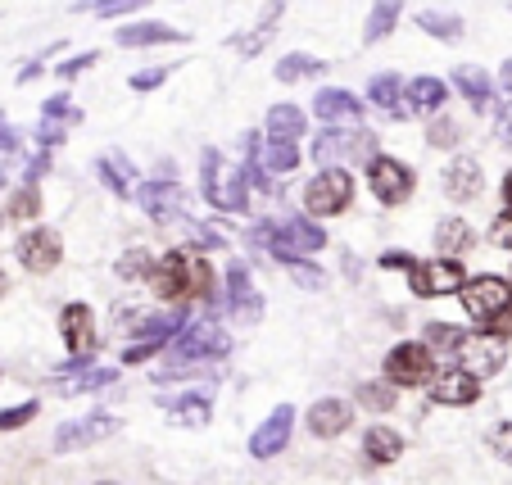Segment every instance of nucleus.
<instances>
[{
  "label": "nucleus",
  "instance_id": "5701e85b",
  "mask_svg": "<svg viewBox=\"0 0 512 485\" xmlns=\"http://www.w3.org/2000/svg\"><path fill=\"white\" fill-rule=\"evenodd\" d=\"M114 41L123 50H141V46H173V41H191V37H186V32H177L173 23L141 19V23H127V28H118Z\"/></svg>",
  "mask_w": 512,
  "mask_h": 485
},
{
  "label": "nucleus",
  "instance_id": "a878e982",
  "mask_svg": "<svg viewBox=\"0 0 512 485\" xmlns=\"http://www.w3.org/2000/svg\"><path fill=\"white\" fill-rule=\"evenodd\" d=\"M445 96H449V87L440 78H413L404 87V118H413V114H440Z\"/></svg>",
  "mask_w": 512,
  "mask_h": 485
},
{
  "label": "nucleus",
  "instance_id": "2f4dec72",
  "mask_svg": "<svg viewBox=\"0 0 512 485\" xmlns=\"http://www.w3.org/2000/svg\"><path fill=\"white\" fill-rule=\"evenodd\" d=\"M399 14H404V0H377L368 14V23H363V46H377V41H386L390 32L399 28Z\"/></svg>",
  "mask_w": 512,
  "mask_h": 485
},
{
  "label": "nucleus",
  "instance_id": "473e14b6",
  "mask_svg": "<svg viewBox=\"0 0 512 485\" xmlns=\"http://www.w3.org/2000/svg\"><path fill=\"white\" fill-rule=\"evenodd\" d=\"M304 127H309V114L295 105H272L268 109V136L272 141H300Z\"/></svg>",
  "mask_w": 512,
  "mask_h": 485
},
{
  "label": "nucleus",
  "instance_id": "8fccbe9b",
  "mask_svg": "<svg viewBox=\"0 0 512 485\" xmlns=\"http://www.w3.org/2000/svg\"><path fill=\"white\" fill-rule=\"evenodd\" d=\"M413 254H408V250H386V254H381V268H413Z\"/></svg>",
  "mask_w": 512,
  "mask_h": 485
},
{
  "label": "nucleus",
  "instance_id": "6e6552de",
  "mask_svg": "<svg viewBox=\"0 0 512 485\" xmlns=\"http://www.w3.org/2000/svg\"><path fill=\"white\" fill-rule=\"evenodd\" d=\"M431 372H435V354L426 350V340H399L395 350L386 354V381L399 390L426 386Z\"/></svg>",
  "mask_w": 512,
  "mask_h": 485
},
{
  "label": "nucleus",
  "instance_id": "393cba45",
  "mask_svg": "<svg viewBox=\"0 0 512 485\" xmlns=\"http://www.w3.org/2000/svg\"><path fill=\"white\" fill-rule=\"evenodd\" d=\"M313 114H318L327 127L354 123V118H363V100L349 96V91H340V87H322L318 96H313Z\"/></svg>",
  "mask_w": 512,
  "mask_h": 485
},
{
  "label": "nucleus",
  "instance_id": "09e8293b",
  "mask_svg": "<svg viewBox=\"0 0 512 485\" xmlns=\"http://www.w3.org/2000/svg\"><path fill=\"white\" fill-rule=\"evenodd\" d=\"M96 64V55H78V59H64V64H59V78H78V73H87V68Z\"/></svg>",
  "mask_w": 512,
  "mask_h": 485
},
{
  "label": "nucleus",
  "instance_id": "6e6d98bb",
  "mask_svg": "<svg viewBox=\"0 0 512 485\" xmlns=\"http://www.w3.org/2000/svg\"><path fill=\"white\" fill-rule=\"evenodd\" d=\"M32 78H41V59H37V64H28V68L19 73V82H32Z\"/></svg>",
  "mask_w": 512,
  "mask_h": 485
},
{
  "label": "nucleus",
  "instance_id": "0eeeda50",
  "mask_svg": "<svg viewBox=\"0 0 512 485\" xmlns=\"http://www.w3.org/2000/svg\"><path fill=\"white\" fill-rule=\"evenodd\" d=\"M349 200H354V177H349L345 168H322V173L309 177V186H304V209H309L313 218L345 214Z\"/></svg>",
  "mask_w": 512,
  "mask_h": 485
},
{
  "label": "nucleus",
  "instance_id": "f257e3e1",
  "mask_svg": "<svg viewBox=\"0 0 512 485\" xmlns=\"http://www.w3.org/2000/svg\"><path fill=\"white\" fill-rule=\"evenodd\" d=\"M232 354V336H227L218 322L200 318V322H186V331L173 340V368H159L155 372V386H168V381H182L191 372H200V363H218Z\"/></svg>",
  "mask_w": 512,
  "mask_h": 485
},
{
  "label": "nucleus",
  "instance_id": "cd10ccee",
  "mask_svg": "<svg viewBox=\"0 0 512 485\" xmlns=\"http://www.w3.org/2000/svg\"><path fill=\"white\" fill-rule=\"evenodd\" d=\"M472 245H476L472 223H463V218H440L435 223V250H440V259H463Z\"/></svg>",
  "mask_w": 512,
  "mask_h": 485
},
{
  "label": "nucleus",
  "instance_id": "dca6fc26",
  "mask_svg": "<svg viewBox=\"0 0 512 485\" xmlns=\"http://www.w3.org/2000/svg\"><path fill=\"white\" fill-rule=\"evenodd\" d=\"M290 431H295V408H290V404H277L268 418L254 427L250 454H254V458H277L281 449L290 445Z\"/></svg>",
  "mask_w": 512,
  "mask_h": 485
},
{
  "label": "nucleus",
  "instance_id": "b1692460",
  "mask_svg": "<svg viewBox=\"0 0 512 485\" xmlns=\"http://www.w3.org/2000/svg\"><path fill=\"white\" fill-rule=\"evenodd\" d=\"M481 186H485V173H481V164H476L472 155H458L454 164L445 168V195L454 204L476 200V195H481Z\"/></svg>",
  "mask_w": 512,
  "mask_h": 485
},
{
  "label": "nucleus",
  "instance_id": "f3484780",
  "mask_svg": "<svg viewBox=\"0 0 512 485\" xmlns=\"http://www.w3.org/2000/svg\"><path fill=\"white\" fill-rule=\"evenodd\" d=\"M59 336H64L73 359H87L91 345H96V318H91L87 304H64L59 309Z\"/></svg>",
  "mask_w": 512,
  "mask_h": 485
},
{
  "label": "nucleus",
  "instance_id": "680f3d73",
  "mask_svg": "<svg viewBox=\"0 0 512 485\" xmlns=\"http://www.w3.org/2000/svg\"><path fill=\"white\" fill-rule=\"evenodd\" d=\"M96 485H118V481H96Z\"/></svg>",
  "mask_w": 512,
  "mask_h": 485
},
{
  "label": "nucleus",
  "instance_id": "ea45409f",
  "mask_svg": "<svg viewBox=\"0 0 512 485\" xmlns=\"http://www.w3.org/2000/svg\"><path fill=\"white\" fill-rule=\"evenodd\" d=\"M463 336L467 331H458V327H449V322H431L426 327V350H440V354H458V345H463Z\"/></svg>",
  "mask_w": 512,
  "mask_h": 485
},
{
  "label": "nucleus",
  "instance_id": "bf43d9fd",
  "mask_svg": "<svg viewBox=\"0 0 512 485\" xmlns=\"http://www.w3.org/2000/svg\"><path fill=\"white\" fill-rule=\"evenodd\" d=\"M503 209H512V173L503 177Z\"/></svg>",
  "mask_w": 512,
  "mask_h": 485
},
{
  "label": "nucleus",
  "instance_id": "9d476101",
  "mask_svg": "<svg viewBox=\"0 0 512 485\" xmlns=\"http://www.w3.org/2000/svg\"><path fill=\"white\" fill-rule=\"evenodd\" d=\"M123 422L114 413H87V418H73V422H59L55 427V454H73V449H87L100 445V440L118 436Z\"/></svg>",
  "mask_w": 512,
  "mask_h": 485
},
{
  "label": "nucleus",
  "instance_id": "4be33fe9",
  "mask_svg": "<svg viewBox=\"0 0 512 485\" xmlns=\"http://www.w3.org/2000/svg\"><path fill=\"white\" fill-rule=\"evenodd\" d=\"M476 395H481V381L467 368H445L431 381V399L445 408H467V404H476Z\"/></svg>",
  "mask_w": 512,
  "mask_h": 485
},
{
  "label": "nucleus",
  "instance_id": "bb28decb",
  "mask_svg": "<svg viewBox=\"0 0 512 485\" xmlns=\"http://www.w3.org/2000/svg\"><path fill=\"white\" fill-rule=\"evenodd\" d=\"M281 14H286V0H268V10H263V19L254 23V28L236 32V37H232V46L241 50V55H259V50L268 46V37H272V32H277Z\"/></svg>",
  "mask_w": 512,
  "mask_h": 485
},
{
  "label": "nucleus",
  "instance_id": "f03ea898",
  "mask_svg": "<svg viewBox=\"0 0 512 485\" xmlns=\"http://www.w3.org/2000/svg\"><path fill=\"white\" fill-rule=\"evenodd\" d=\"M150 282V291L155 295H164V300H209L213 295V268H209V259H200V254H191V250H168L164 259L155 263V272L145 277Z\"/></svg>",
  "mask_w": 512,
  "mask_h": 485
},
{
  "label": "nucleus",
  "instance_id": "7ed1b4c3",
  "mask_svg": "<svg viewBox=\"0 0 512 485\" xmlns=\"http://www.w3.org/2000/svg\"><path fill=\"white\" fill-rule=\"evenodd\" d=\"M250 241L263 245L281 263H300L304 254H318L327 245V232L318 223H309V218H281V223H259L250 232Z\"/></svg>",
  "mask_w": 512,
  "mask_h": 485
},
{
  "label": "nucleus",
  "instance_id": "5fc2aeb1",
  "mask_svg": "<svg viewBox=\"0 0 512 485\" xmlns=\"http://www.w3.org/2000/svg\"><path fill=\"white\" fill-rule=\"evenodd\" d=\"M295 268V277H300L304 286H322V272H313V268H300V263H290Z\"/></svg>",
  "mask_w": 512,
  "mask_h": 485
},
{
  "label": "nucleus",
  "instance_id": "39448f33",
  "mask_svg": "<svg viewBox=\"0 0 512 485\" xmlns=\"http://www.w3.org/2000/svg\"><path fill=\"white\" fill-rule=\"evenodd\" d=\"M313 159L322 168L336 164H372L377 159V136L368 127H322L313 141Z\"/></svg>",
  "mask_w": 512,
  "mask_h": 485
},
{
  "label": "nucleus",
  "instance_id": "864d4df0",
  "mask_svg": "<svg viewBox=\"0 0 512 485\" xmlns=\"http://www.w3.org/2000/svg\"><path fill=\"white\" fill-rule=\"evenodd\" d=\"M490 331H494L499 340H508V336H512V309L503 313V318H494V322H490Z\"/></svg>",
  "mask_w": 512,
  "mask_h": 485
},
{
  "label": "nucleus",
  "instance_id": "0e129e2a",
  "mask_svg": "<svg viewBox=\"0 0 512 485\" xmlns=\"http://www.w3.org/2000/svg\"><path fill=\"white\" fill-rule=\"evenodd\" d=\"M508 10H512V5H508Z\"/></svg>",
  "mask_w": 512,
  "mask_h": 485
},
{
  "label": "nucleus",
  "instance_id": "9b49d317",
  "mask_svg": "<svg viewBox=\"0 0 512 485\" xmlns=\"http://www.w3.org/2000/svg\"><path fill=\"white\" fill-rule=\"evenodd\" d=\"M368 186H372V195H377L381 204H408V200H413L417 177H413V168L399 164V159L377 155L368 164Z\"/></svg>",
  "mask_w": 512,
  "mask_h": 485
},
{
  "label": "nucleus",
  "instance_id": "6ab92c4d",
  "mask_svg": "<svg viewBox=\"0 0 512 485\" xmlns=\"http://www.w3.org/2000/svg\"><path fill=\"white\" fill-rule=\"evenodd\" d=\"M141 209L155 223H182L186 218V191L182 186H173V182H145L141 186Z\"/></svg>",
  "mask_w": 512,
  "mask_h": 485
},
{
  "label": "nucleus",
  "instance_id": "c85d7f7f",
  "mask_svg": "<svg viewBox=\"0 0 512 485\" xmlns=\"http://www.w3.org/2000/svg\"><path fill=\"white\" fill-rule=\"evenodd\" d=\"M164 404V413H168V422H182V427H204L209 422V395L204 390H186V395H177V399H159Z\"/></svg>",
  "mask_w": 512,
  "mask_h": 485
},
{
  "label": "nucleus",
  "instance_id": "2eb2a0df",
  "mask_svg": "<svg viewBox=\"0 0 512 485\" xmlns=\"http://www.w3.org/2000/svg\"><path fill=\"white\" fill-rule=\"evenodd\" d=\"M19 263L28 272H55L59 259H64V241H59V232H50V227H32V232L19 236Z\"/></svg>",
  "mask_w": 512,
  "mask_h": 485
},
{
  "label": "nucleus",
  "instance_id": "4468645a",
  "mask_svg": "<svg viewBox=\"0 0 512 485\" xmlns=\"http://www.w3.org/2000/svg\"><path fill=\"white\" fill-rule=\"evenodd\" d=\"M458 363H463L476 381L494 377V372H503V363H508V345H503L499 336H463V345H458Z\"/></svg>",
  "mask_w": 512,
  "mask_h": 485
},
{
  "label": "nucleus",
  "instance_id": "4d7b16f0",
  "mask_svg": "<svg viewBox=\"0 0 512 485\" xmlns=\"http://www.w3.org/2000/svg\"><path fill=\"white\" fill-rule=\"evenodd\" d=\"M499 82L512 91V59H503V68H499Z\"/></svg>",
  "mask_w": 512,
  "mask_h": 485
},
{
  "label": "nucleus",
  "instance_id": "c756f323",
  "mask_svg": "<svg viewBox=\"0 0 512 485\" xmlns=\"http://www.w3.org/2000/svg\"><path fill=\"white\" fill-rule=\"evenodd\" d=\"M399 454H404V436L390 427H372L368 436H363V458H368L372 467H390L399 463Z\"/></svg>",
  "mask_w": 512,
  "mask_h": 485
},
{
  "label": "nucleus",
  "instance_id": "423d86ee",
  "mask_svg": "<svg viewBox=\"0 0 512 485\" xmlns=\"http://www.w3.org/2000/svg\"><path fill=\"white\" fill-rule=\"evenodd\" d=\"M467 272L458 259H417L408 268V291L417 300H445V295H463Z\"/></svg>",
  "mask_w": 512,
  "mask_h": 485
},
{
  "label": "nucleus",
  "instance_id": "3c124183",
  "mask_svg": "<svg viewBox=\"0 0 512 485\" xmlns=\"http://www.w3.org/2000/svg\"><path fill=\"white\" fill-rule=\"evenodd\" d=\"M14 150H19V132L0 118V155H14Z\"/></svg>",
  "mask_w": 512,
  "mask_h": 485
},
{
  "label": "nucleus",
  "instance_id": "412c9836",
  "mask_svg": "<svg viewBox=\"0 0 512 485\" xmlns=\"http://www.w3.org/2000/svg\"><path fill=\"white\" fill-rule=\"evenodd\" d=\"M354 427V404L349 399H318V404L309 408V431L318 440H336V436H345V431Z\"/></svg>",
  "mask_w": 512,
  "mask_h": 485
},
{
  "label": "nucleus",
  "instance_id": "72a5a7b5",
  "mask_svg": "<svg viewBox=\"0 0 512 485\" xmlns=\"http://www.w3.org/2000/svg\"><path fill=\"white\" fill-rule=\"evenodd\" d=\"M454 87L472 100V109H490V73L476 64H458L454 68Z\"/></svg>",
  "mask_w": 512,
  "mask_h": 485
},
{
  "label": "nucleus",
  "instance_id": "c03bdc74",
  "mask_svg": "<svg viewBox=\"0 0 512 485\" xmlns=\"http://www.w3.org/2000/svg\"><path fill=\"white\" fill-rule=\"evenodd\" d=\"M118 272H123V277H150V272H155V263H150V254L132 250L123 263H118Z\"/></svg>",
  "mask_w": 512,
  "mask_h": 485
},
{
  "label": "nucleus",
  "instance_id": "c9c22d12",
  "mask_svg": "<svg viewBox=\"0 0 512 485\" xmlns=\"http://www.w3.org/2000/svg\"><path fill=\"white\" fill-rule=\"evenodd\" d=\"M368 100H372V105H381L386 114L404 118V114H399V109H404V87H399L395 73H377V78L368 82Z\"/></svg>",
  "mask_w": 512,
  "mask_h": 485
},
{
  "label": "nucleus",
  "instance_id": "052dcab7",
  "mask_svg": "<svg viewBox=\"0 0 512 485\" xmlns=\"http://www.w3.org/2000/svg\"><path fill=\"white\" fill-rule=\"evenodd\" d=\"M5 291H10V277H5V272H0V295H5Z\"/></svg>",
  "mask_w": 512,
  "mask_h": 485
},
{
  "label": "nucleus",
  "instance_id": "7c9ffc66",
  "mask_svg": "<svg viewBox=\"0 0 512 485\" xmlns=\"http://www.w3.org/2000/svg\"><path fill=\"white\" fill-rule=\"evenodd\" d=\"M96 173H100V182H105L109 191L118 195V200H127V195H132V186H136V168L127 164V155H118V150L100 155V159H96Z\"/></svg>",
  "mask_w": 512,
  "mask_h": 485
},
{
  "label": "nucleus",
  "instance_id": "79ce46f5",
  "mask_svg": "<svg viewBox=\"0 0 512 485\" xmlns=\"http://www.w3.org/2000/svg\"><path fill=\"white\" fill-rule=\"evenodd\" d=\"M37 399H28V404H19V408H5V413H0V431H14V427H23V422H32L37 418Z\"/></svg>",
  "mask_w": 512,
  "mask_h": 485
},
{
  "label": "nucleus",
  "instance_id": "e433bc0d",
  "mask_svg": "<svg viewBox=\"0 0 512 485\" xmlns=\"http://www.w3.org/2000/svg\"><path fill=\"white\" fill-rule=\"evenodd\" d=\"M259 164H263V173L286 177L300 168V150H295V141H272L268 150H259Z\"/></svg>",
  "mask_w": 512,
  "mask_h": 485
},
{
  "label": "nucleus",
  "instance_id": "1a4fd4ad",
  "mask_svg": "<svg viewBox=\"0 0 512 485\" xmlns=\"http://www.w3.org/2000/svg\"><path fill=\"white\" fill-rule=\"evenodd\" d=\"M463 309L472 322H485V327H490L494 318H503V313L512 309V286L503 282V277H494V272L472 277V282L463 286Z\"/></svg>",
  "mask_w": 512,
  "mask_h": 485
},
{
  "label": "nucleus",
  "instance_id": "37998d69",
  "mask_svg": "<svg viewBox=\"0 0 512 485\" xmlns=\"http://www.w3.org/2000/svg\"><path fill=\"white\" fill-rule=\"evenodd\" d=\"M490 449L503 458V463H512V422H494L490 427Z\"/></svg>",
  "mask_w": 512,
  "mask_h": 485
},
{
  "label": "nucleus",
  "instance_id": "49530a36",
  "mask_svg": "<svg viewBox=\"0 0 512 485\" xmlns=\"http://www.w3.org/2000/svg\"><path fill=\"white\" fill-rule=\"evenodd\" d=\"M141 5H150V0H100V5H96V14H100V19H118V14H132V10H141Z\"/></svg>",
  "mask_w": 512,
  "mask_h": 485
},
{
  "label": "nucleus",
  "instance_id": "f704fd0d",
  "mask_svg": "<svg viewBox=\"0 0 512 485\" xmlns=\"http://www.w3.org/2000/svg\"><path fill=\"white\" fill-rule=\"evenodd\" d=\"M322 73H327V64L304 55V50H290L286 59H277V82H304V78H322Z\"/></svg>",
  "mask_w": 512,
  "mask_h": 485
},
{
  "label": "nucleus",
  "instance_id": "a211bd4d",
  "mask_svg": "<svg viewBox=\"0 0 512 485\" xmlns=\"http://www.w3.org/2000/svg\"><path fill=\"white\" fill-rule=\"evenodd\" d=\"M118 381V368H96L87 359H73L55 372V390L59 395H87V390H100V386H114Z\"/></svg>",
  "mask_w": 512,
  "mask_h": 485
},
{
  "label": "nucleus",
  "instance_id": "13d9d810",
  "mask_svg": "<svg viewBox=\"0 0 512 485\" xmlns=\"http://www.w3.org/2000/svg\"><path fill=\"white\" fill-rule=\"evenodd\" d=\"M503 136H508V141H512V100H508V105H503Z\"/></svg>",
  "mask_w": 512,
  "mask_h": 485
},
{
  "label": "nucleus",
  "instance_id": "58836bf2",
  "mask_svg": "<svg viewBox=\"0 0 512 485\" xmlns=\"http://www.w3.org/2000/svg\"><path fill=\"white\" fill-rule=\"evenodd\" d=\"M5 214L19 218V223H37V214H41V195H37V186H19V191L10 195V204H5Z\"/></svg>",
  "mask_w": 512,
  "mask_h": 485
},
{
  "label": "nucleus",
  "instance_id": "603ef678",
  "mask_svg": "<svg viewBox=\"0 0 512 485\" xmlns=\"http://www.w3.org/2000/svg\"><path fill=\"white\" fill-rule=\"evenodd\" d=\"M454 132H458V127H454V123H445V118H440V123L431 127V141H435V146H449V141H454Z\"/></svg>",
  "mask_w": 512,
  "mask_h": 485
},
{
  "label": "nucleus",
  "instance_id": "4c0bfd02",
  "mask_svg": "<svg viewBox=\"0 0 512 485\" xmlns=\"http://www.w3.org/2000/svg\"><path fill=\"white\" fill-rule=\"evenodd\" d=\"M417 28L431 32L435 41H458L463 37V19H458V14H445V10H422L417 14Z\"/></svg>",
  "mask_w": 512,
  "mask_h": 485
},
{
  "label": "nucleus",
  "instance_id": "a18cd8bd",
  "mask_svg": "<svg viewBox=\"0 0 512 485\" xmlns=\"http://www.w3.org/2000/svg\"><path fill=\"white\" fill-rule=\"evenodd\" d=\"M164 78H168V68H141V73H132V78H127V87H132V91H155Z\"/></svg>",
  "mask_w": 512,
  "mask_h": 485
},
{
  "label": "nucleus",
  "instance_id": "f8f14e48",
  "mask_svg": "<svg viewBox=\"0 0 512 485\" xmlns=\"http://www.w3.org/2000/svg\"><path fill=\"white\" fill-rule=\"evenodd\" d=\"M173 331H186V309H168V313L145 318L141 327H136V340L123 350V363H145L150 354H159V345H164Z\"/></svg>",
  "mask_w": 512,
  "mask_h": 485
},
{
  "label": "nucleus",
  "instance_id": "a19ab883",
  "mask_svg": "<svg viewBox=\"0 0 512 485\" xmlns=\"http://www.w3.org/2000/svg\"><path fill=\"white\" fill-rule=\"evenodd\" d=\"M358 399H363V408H377V413H386V408L399 404L390 381H363V386H358Z\"/></svg>",
  "mask_w": 512,
  "mask_h": 485
},
{
  "label": "nucleus",
  "instance_id": "e2e57ef3",
  "mask_svg": "<svg viewBox=\"0 0 512 485\" xmlns=\"http://www.w3.org/2000/svg\"><path fill=\"white\" fill-rule=\"evenodd\" d=\"M0 186H5V173H0Z\"/></svg>",
  "mask_w": 512,
  "mask_h": 485
},
{
  "label": "nucleus",
  "instance_id": "aec40b11",
  "mask_svg": "<svg viewBox=\"0 0 512 485\" xmlns=\"http://www.w3.org/2000/svg\"><path fill=\"white\" fill-rule=\"evenodd\" d=\"M82 123V109L73 105L68 96H50L46 105H41V127H37V141L41 150H55L59 141H64L68 127H78Z\"/></svg>",
  "mask_w": 512,
  "mask_h": 485
},
{
  "label": "nucleus",
  "instance_id": "de8ad7c7",
  "mask_svg": "<svg viewBox=\"0 0 512 485\" xmlns=\"http://www.w3.org/2000/svg\"><path fill=\"white\" fill-rule=\"evenodd\" d=\"M490 241L499 245V250H512V209H503V214L494 218V227H490Z\"/></svg>",
  "mask_w": 512,
  "mask_h": 485
},
{
  "label": "nucleus",
  "instance_id": "ddd939ff",
  "mask_svg": "<svg viewBox=\"0 0 512 485\" xmlns=\"http://www.w3.org/2000/svg\"><path fill=\"white\" fill-rule=\"evenodd\" d=\"M227 313H232L241 327H254V322L263 318V295H259V286L250 282L245 263L227 268Z\"/></svg>",
  "mask_w": 512,
  "mask_h": 485
},
{
  "label": "nucleus",
  "instance_id": "20e7f679",
  "mask_svg": "<svg viewBox=\"0 0 512 485\" xmlns=\"http://www.w3.org/2000/svg\"><path fill=\"white\" fill-rule=\"evenodd\" d=\"M200 191L213 209L223 214H241L250 209V182H245V168H232L218 150H204L200 159Z\"/></svg>",
  "mask_w": 512,
  "mask_h": 485
}]
</instances>
